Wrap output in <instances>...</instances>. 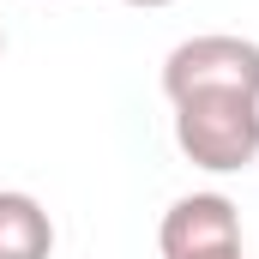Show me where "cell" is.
Masks as SVG:
<instances>
[{
	"label": "cell",
	"instance_id": "6da1fadb",
	"mask_svg": "<svg viewBox=\"0 0 259 259\" xmlns=\"http://www.w3.org/2000/svg\"><path fill=\"white\" fill-rule=\"evenodd\" d=\"M175 145L193 169L241 175L259 163V97L241 91H199L175 103Z\"/></svg>",
	"mask_w": 259,
	"mask_h": 259
},
{
	"label": "cell",
	"instance_id": "7a4b0ae2",
	"mask_svg": "<svg viewBox=\"0 0 259 259\" xmlns=\"http://www.w3.org/2000/svg\"><path fill=\"white\" fill-rule=\"evenodd\" d=\"M199 91H241V97H259V42L247 36H187L169 49L163 61V97L181 103V97H199Z\"/></svg>",
	"mask_w": 259,
	"mask_h": 259
},
{
	"label": "cell",
	"instance_id": "3957f363",
	"mask_svg": "<svg viewBox=\"0 0 259 259\" xmlns=\"http://www.w3.org/2000/svg\"><path fill=\"white\" fill-rule=\"evenodd\" d=\"M163 259H229L241 253V211L223 193H187L163 211L157 229Z\"/></svg>",
	"mask_w": 259,
	"mask_h": 259
},
{
	"label": "cell",
	"instance_id": "277c9868",
	"mask_svg": "<svg viewBox=\"0 0 259 259\" xmlns=\"http://www.w3.org/2000/svg\"><path fill=\"white\" fill-rule=\"evenodd\" d=\"M0 259H55V217L30 193H0Z\"/></svg>",
	"mask_w": 259,
	"mask_h": 259
},
{
	"label": "cell",
	"instance_id": "5b68a950",
	"mask_svg": "<svg viewBox=\"0 0 259 259\" xmlns=\"http://www.w3.org/2000/svg\"><path fill=\"white\" fill-rule=\"evenodd\" d=\"M127 6H145V12H157V6H175V0H127Z\"/></svg>",
	"mask_w": 259,
	"mask_h": 259
},
{
	"label": "cell",
	"instance_id": "8992f818",
	"mask_svg": "<svg viewBox=\"0 0 259 259\" xmlns=\"http://www.w3.org/2000/svg\"><path fill=\"white\" fill-rule=\"evenodd\" d=\"M0 55H6V30H0Z\"/></svg>",
	"mask_w": 259,
	"mask_h": 259
},
{
	"label": "cell",
	"instance_id": "52a82bcc",
	"mask_svg": "<svg viewBox=\"0 0 259 259\" xmlns=\"http://www.w3.org/2000/svg\"><path fill=\"white\" fill-rule=\"evenodd\" d=\"M229 259H247V253H229Z\"/></svg>",
	"mask_w": 259,
	"mask_h": 259
}]
</instances>
